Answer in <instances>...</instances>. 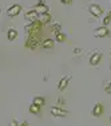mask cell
Wrapping results in <instances>:
<instances>
[{"label": "cell", "mask_w": 111, "mask_h": 126, "mask_svg": "<svg viewBox=\"0 0 111 126\" xmlns=\"http://www.w3.org/2000/svg\"><path fill=\"white\" fill-rule=\"evenodd\" d=\"M109 28L107 27H99V28H97L95 30V36L97 38H104V36H107L109 35Z\"/></svg>", "instance_id": "cell-3"}, {"label": "cell", "mask_w": 111, "mask_h": 126, "mask_svg": "<svg viewBox=\"0 0 111 126\" xmlns=\"http://www.w3.org/2000/svg\"><path fill=\"white\" fill-rule=\"evenodd\" d=\"M20 12H22V5H20V4H14V5H11V7L8 8V11H7L8 16H11V17L17 16Z\"/></svg>", "instance_id": "cell-2"}, {"label": "cell", "mask_w": 111, "mask_h": 126, "mask_svg": "<svg viewBox=\"0 0 111 126\" xmlns=\"http://www.w3.org/2000/svg\"><path fill=\"white\" fill-rule=\"evenodd\" d=\"M29 111H31L32 114H38L39 111H40V107H39V106H36V105H34V103H32V105H31V107H29Z\"/></svg>", "instance_id": "cell-16"}, {"label": "cell", "mask_w": 111, "mask_h": 126, "mask_svg": "<svg viewBox=\"0 0 111 126\" xmlns=\"http://www.w3.org/2000/svg\"><path fill=\"white\" fill-rule=\"evenodd\" d=\"M110 22H111V12L109 14V16H106V17H104V20H103L104 24H109Z\"/></svg>", "instance_id": "cell-17"}, {"label": "cell", "mask_w": 111, "mask_h": 126, "mask_svg": "<svg viewBox=\"0 0 111 126\" xmlns=\"http://www.w3.org/2000/svg\"><path fill=\"white\" fill-rule=\"evenodd\" d=\"M51 114L55 115V117H64L67 113H66L64 110H62L60 107H52V109H51Z\"/></svg>", "instance_id": "cell-7"}, {"label": "cell", "mask_w": 111, "mask_h": 126, "mask_svg": "<svg viewBox=\"0 0 111 126\" xmlns=\"http://www.w3.org/2000/svg\"><path fill=\"white\" fill-rule=\"evenodd\" d=\"M17 36V31L15 28H8V31H7V38H8V40H15Z\"/></svg>", "instance_id": "cell-9"}, {"label": "cell", "mask_w": 111, "mask_h": 126, "mask_svg": "<svg viewBox=\"0 0 111 126\" xmlns=\"http://www.w3.org/2000/svg\"><path fill=\"white\" fill-rule=\"evenodd\" d=\"M34 11H36L39 15H42V14L48 12V8H47L44 4H38V5H35V7H34Z\"/></svg>", "instance_id": "cell-8"}, {"label": "cell", "mask_w": 111, "mask_h": 126, "mask_svg": "<svg viewBox=\"0 0 111 126\" xmlns=\"http://www.w3.org/2000/svg\"><path fill=\"white\" fill-rule=\"evenodd\" d=\"M102 59V54L100 52H97V54H94V55L90 58V64H92V66H97L99 61Z\"/></svg>", "instance_id": "cell-6"}, {"label": "cell", "mask_w": 111, "mask_h": 126, "mask_svg": "<svg viewBox=\"0 0 111 126\" xmlns=\"http://www.w3.org/2000/svg\"><path fill=\"white\" fill-rule=\"evenodd\" d=\"M19 126H28V124H27V122H23V124L19 125Z\"/></svg>", "instance_id": "cell-21"}, {"label": "cell", "mask_w": 111, "mask_h": 126, "mask_svg": "<svg viewBox=\"0 0 111 126\" xmlns=\"http://www.w3.org/2000/svg\"><path fill=\"white\" fill-rule=\"evenodd\" d=\"M102 113H103V106H102L100 103L95 105V107H94V111H92V114H94L95 117H99V115H102Z\"/></svg>", "instance_id": "cell-11"}, {"label": "cell", "mask_w": 111, "mask_h": 126, "mask_svg": "<svg viewBox=\"0 0 111 126\" xmlns=\"http://www.w3.org/2000/svg\"><path fill=\"white\" fill-rule=\"evenodd\" d=\"M26 20L27 22H35V20H38V17H39V14L36 12V11H28V12L26 14Z\"/></svg>", "instance_id": "cell-5"}, {"label": "cell", "mask_w": 111, "mask_h": 126, "mask_svg": "<svg viewBox=\"0 0 111 126\" xmlns=\"http://www.w3.org/2000/svg\"><path fill=\"white\" fill-rule=\"evenodd\" d=\"M90 12H91V15H94V16L99 17L102 14H103V11H102V8L99 7V5L92 4V5H90Z\"/></svg>", "instance_id": "cell-4"}, {"label": "cell", "mask_w": 111, "mask_h": 126, "mask_svg": "<svg viewBox=\"0 0 111 126\" xmlns=\"http://www.w3.org/2000/svg\"><path fill=\"white\" fill-rule=\"evenodd\" d=\"M68 79H70V77L63 78V79L60 80V83H59V90H60V91H63V90L67 87V85H68Z\"/></svg>", "instance_id": "cell-14"}, {"label": "cell", "mask_w": 111, "mask_h": 126, "mask_svg": "<svg viewBox=\"0 0 111 126\" xmlns=\"http://www.w3.org/2000/svg\"><path fill=\"white\" fill-rule=\"evenodd\" d=\"M34 105H36V106L39 107H42V106H44V103H46V101H44V98L43 97H36L34 99V102H32Z\"/></svg>", "instance_id": "cell-13"}, {"label": "cell", "mask_w": 111, "mask_h": 126, "mask_svg": "<svg viewBox=\"0 0 111 126\" xmlns=\"http://www.w3.org/2000/svg\"><path fill=\"white\" fill-rule=\"evenodd\" d=\"M62 3H64V4H70L71 1H72V0H60Z\"/></svg>", "instance_id": "cell-19"}, {"label": "cell", "mask_w": 111, "mask_h": 126, "mask_svg": "<svg viewBox=\"0 0 111 126\" xmlns=\"http://www.w3.org/2000/svg\"><path fill=\"white\" fill-rule=\"evenodd\" d=\"M51 20V15L48 12H46V14H42L40 16H39V22L43 24V23H48Z\"/></svg>", "instance_id": "cell-10"}, {"label": "cell", "mask_w": 111, "mask_h": 126, "mask_svg": "<svg viewBox=\"0 0 111 126\" xmlns=\"http://www.w3.org/2000/svg\"><path fill=\"white\" fill-rule=\"evenodd\" d=\"M40 27H42V23L39 20H35V22H29V24L26 27V30L29 34H36V32H39Z\"/></svg>", "instance_id": "cell-1"}, {"label": "cell", "mask_w": 111, "mask_h": 126, "mask_svg": "<svg viewBox=\"0 0 111 126\" xmlns=\"http://www.w3.org/2000/svg\"><path fill=\"white\" fill-rule=\"evenodd\" d=\"M10 126H19V125H17V122L15 121V119H14V121H12V122H11V124H10Z\"/></svg>", "instance_id": "cell-18"}, {"label": "cell", "mask_w": 111, "mask_h": 126, "mask_svg": "<svg viewBox=\"0 0 111 126\" xmlns=\"http://www.w3.org/2000/svg\"><path fill=\"white\" fill-rule=\"evenodd\" d=\"M64 40H66L64 32H56V42H64Z\"/></svg>", "instance_id": "cell-15"}, {"label": "cell", "mask_w": 111, "mask_h": 126, "mask_svg": "<svg viewBox=\"0 0 111 126\" xmlns=\"http://www.w3.org/2000/svg\"><path fill=\"white\" fill-rule=\"evenodd\" d=\"M42 47H43V48H52L54 47V40L52 39H46V40H43Z\"/></svg>", "instance_id": "cell-12"}, {"label": "cell", "mask_w": 111, "mask_h": 126, "mask_svg": "<svg viewBox=\"0 0 111 126\" xmlns=\"http://www.w3.org/2000/svg\"><path fill=\"white\" fill-rule=\"evenodd\" d=\"M106 91L111 93V83H109V87H106Z\"/></svg>", "instance_id": "cell-20"}]
</instances>
